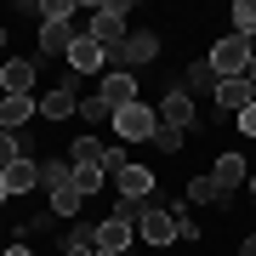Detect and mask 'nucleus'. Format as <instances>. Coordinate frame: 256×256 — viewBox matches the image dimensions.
I'll return each instance as SVG.
<instances>
[{
  "label": "nucleus",
  "instance_id": "28",
  "mask_svg": "<svg viewBox=\"0 0 256 256\" xmlns=\"http://www.w3.org/2000/svg\"><path fill=\"white\" fill-rule=\"evenodd\" d=\"M239 131H245V137H256V102H250L245 114H239Z\"/></svg>",
  "mask_w": 256,
  "mask_h": 256
},
{
  "label": "nucleus",
  "instance_id": "21",
  "mask_svg": "<svg viewBox=\"0 0 256 256\" xmlns=\"http://www.w3.org/2000/svg\"><path fill=\"white\" fill-rule=\"evenodd\" d=\"M63 160H68V165H102V160H108V148H102L97 137H74V148H68Z\"/></svg>",
  "mask_w": 256,
  "mask_h": 256
},
{
  "label": "nucleus",
  "instance_id": "19",
  "mask_svg": "<svg viewBox=\"0 0 256 256\" xmlns=\"http://www.w3.org/2000/svg\"><path fill=\"white\" fill-rule=\"evenodd\" d=\"M216 68H210V57H205V63H188V74H182V92L194 97V92H216Z\"/></svg>",
  "mask_w": 256,
  "mask_h": 256
},
{
  "label": "nucleus",
  "instance_id": "3",
  "mask_svg": "<svg viewBox=\"0 0 256 256\" xmlns=\"http://www.w3.org/2000/svg\"><path fill=\"white\" fill-rule=\"evenodd\" d=\"M154 52H160V34H154V28H131V34H126V46H120L108 63H114L120 74H137L142 63H154Z\"/></svg>",
  "mask_w": 256,
  "mask_h": 256
},
{
  "label": "nucleus",
  "instance_id": "16",
  "mask_svg": "<svg viewBox=\"0 0 256 256\" xmlns=\"http://www.w3.org/2000/svg\"><path fill=\"white\" fill-rule=\"evenodd\" d=\"M126 245H131V222L102 216V222H97V250H126Z\"/></svg>",
  "mask_w": 256,
  "mask_h": 256
},
{
  "label": "nucleus",
  "instance_id": "14",
  "mask_svg": "<svg viewBox=\"0 0 256 256\" xmlns=\"http://www.w3.org/2000/svg\"><path fill=\"white\" fill-rule=\"evenodd\" d=\"M74 34H80L74 23H40V57H68Z\"/></svg>",
  "mask_w": 256,
  "mask_h": 256
},
{
  "label": "nucleus",
  "instance_id": "13",
  "mask_svg": "<svg viewBox=\"0 0 256 256\" xmlns=\"http://www.w3.org/2000/svg\"><path fill=\"white\" fill-rule=\"evenodd\" d=\"M250 102H256V86H250V80H222V86H216V108H228L234 120L245 114Z\"/></svg>",
  "mask_w": 256,
  "mask_h": 256
},
{
  "label": "nucleus",
  "instance_id": "8",
  "mask_svg": "<svg viewBox=\"0 0 256 256\" xmlns=\"http://www.w3.org/2000/svg\"><path fill=\"white\" fill-rule=\"evenodd\" d=\"M210 182H216L222 194L245 188V182H250V165H245V154H216V165H210Z\"/></svg>",
  "mask_w": 256,
  "mask_h": 256
},
{
  "label": "nucleus",
  "instance_id": "15",
  "mask_svg": "<svg viewBox=\"0 0 256 256\" xmlns=\"http://www.w3.org/2000/svg\"><path fill=\"white\" fill-rule=\"evenodd\" d=\"M34 108H40L34 97H0V131H23Z\"/></svg>",
  "mask_w": 256,
  "mask_h": 256
},
{
  "label": "nucleus",
  "instance_id": "27",
  "mask_svg": "<svg viewBox=\"0 0 256 256\" xmlns=\"http://www.w3.org/2000/svg\"><path fill=\"white\" fill-rule=\"evenodd\" d=\"M12 160H28V154H23V142H18V131H0V171H6Z\"/></svg>",
  "mask_w": 256,
  "mask_h": 256
},
{
  "label": "nucleus",
  "instance_id": "29",
  "mask_svg": "<svg viewBox=\"0 0 256 256\" xmlns=\"http://www.w3.org/2000/svg\"><path fill=\"white\" fill-rule=\"evenodd\" d=\"M0 256H34V250H28V245H6V250H0Z\"/></svg>",
  "mask_w": 256,
  "mask_h": 256
},
{
  "label": "nucleus",
  "instance_id": "35",
  "mask_svg": "<svg viewBox=\"0 0 256 256\" xmlns=\"http://www.w3.org/2000/svg\"><path fill=\"white\" fill-rule=\"evenodd\" d=\"M6 200H12V194H6V182H0V205H6Z\"/></svg>",
  "mask_w": 256,
  "mask_h": 256
},
{
  "label": "nucleus",
  "instance_id": "26",
  "mask_svg": "<svg viewBox=\"0 0 256 256\" xmlns=\"http://www.w3.org/2000/svg\"><path fill=\"white\" fill-rule=\"evenodd\" d=\"M182 142H188V131H176V126H160L154 131V148H160V154H176Z\"/></svg>",
  "mask_w": 256,
  "mask_h": 256
},
{
  "label": "nucleus",
  "instance_id": "37",
  "mask_svg": "<svg viewBox=\"0 0 256 256\" xmlns=\"http://www.w3.org/2000/svg\"><path fill=\"white\" fill-rule=\"evenodd\" d=\"M0 68H6V63H0Z\"/></svg>",
  "mask_w": 256,
  "mask_h": 256
},
{
  "label": "nucleus",
  "instance_id": "22",
  "mask_svg": "<svg viewBox=\"0 0 256 256\" xmlns=\"http://www.w3.org/2000/svg\"><path fill=\"white\" fill-rule=\"evenodd\" d=\"M228 200H234V194H222L210 176H194V182H188V205H228Z\"/></svg>",
  "mask_w": 256,
  "mask_h": 256
},
{
  "label": "nucleus",
  "instance_id": "25",
  "mask_svg": "<svg viewBox=\"0 0 256 256\" xmlns=\"http://www.w3.org/2000/svg\"><path fill=\"white\" fill-rule=\"evenodd\" d=\"M80 194H74V188H63V194H52V216H80Z\"/></svg>",
  "mask_w": 256,
  "mask_h": 256
},
{
  "label": "nucleus",
  "instance_id": "1",
  "mask_svg": "<svg viewBox=\"0 0 256 256\" xmlns=\"http://www.w3.org/2000/svg\"><path fill=\"white\" fill-rule=\"evenodd\" d=\"M126 18H131V6H120V0H102V6H92V23H86V34H92L97 46L114 57L120 46H126V34H131Z\"/></svg>",
  "mask_w": 256,
  "mask_h": 256
},
{
  "label": "nucleus",
  "instance_id": "4",
  "mask_svg": "<svg viewBox=\"0 0 256 256\" xmlns=\"http://www.w3.org/2000/svg\"><path fill=\"white\" fill-rule=\"evenodd\" d=\"M114 131H120V142H154V131H160V114L148 108V102L114 108Z\"/></svg>",
  "mask_w": 256,
  "mask_h": 256
},
{
  "label": "nucleus",
  "instance_id": "10",
  "mask_svg": "<svg viewBox=\"0 0 256 256\" xmlns=\"http://www.w3.org/2000/svg\"><path fill=\"white\" fill-rule=\"evenodd\" d=\"M160 126H176V131H194V97L188 92H165V102H160Z\"/></svg>",
  "mask_w": 256,
  "mask_h": 256
},
{
  "label": "nucleus",
  "instance_id": "33",
  "mask_svg": "<svg viewBox=\"0 0 256 256\" xmlns=\"http://www.w3.org/2000/svg\"><path fill=\"white\" fill-rule=\"evenodd\" d=\"M245 188H250V200H256V171H250V182H245Z\"/></svg>",
  "mask_w": 256,
  "mask_h": 256
},
{
  "label": "nucleus",
  "instance_id": "32",
  "mask_svg": "<svg viewBox=\"0 0 256 256\" xmlns=\"http://www.w3.org/2000/svg\"><path fill=\"white\" fill-rule=\"evenodd\" d=\"M245 80H250V86H256V52H250V68H245Z\"/></svg>",
  "mask_w": 256,
  "mask_h": 256
},
{
  "label": "nucleus",
  "instance_id": "30",
  "mask_svg": "<svg viewBox=\"0 0 256 256\" xmlns=\"http://www.w3.org/2000/svg\"><path fill=\"white\" fill-rule=\"evenodd\" d=\"M63 256H97V250H86V245H63Z\"/></svg>",
  "mask_w": 256,
  "mask_h": 256
},
{
  "label": "nucleus",
  "instance_id": "23",
  "mask_svg": "<svg viewBox=\"0 0 256 256\" xmlns=\"http://www.w3.org/2000/svg\"><path fill=\"white\" fill-rule=\"evenodd\" d=\"M228 18H234V34L256 46V0H234V12H228Z\"/></svg>",
  "mask_w": 256,
  "mask_h": 256
},
{
  "label": "nucleus",
  "instance_id": "5",
  "mask_svg": "<svg viewBox=\"0 0 256 256\" xmlns=\"http://www.w3.org/2000/svg\"><path fill=\"white\" fill-rule=\"evenodd\" d=\"M137 234L148 239V245H171V239H182V228H176V216H171L165 205H154V200H148V216L137 222Z\"/></svg>",
  "mask_w": 256,
  "mask_h": 256
},
{
  "label": "nucleus",
  "instance_id": "18",
  "mask_svg": "<svg viewBox=\"0 0 256 256\" xmlns=\"http://www.w3.org/2000/svg\"><path fill=\"white\" fill-rule=\"evenodd\" d=\"M102 182H108V171H102V165H74V176H68V188L80 194V200L102 194Z\"/></svg>",
  "mask_w": 256,
  "mask_h": 256
},
{
  "label": "nucleus",
  "instance_id": "24",
  "mask_svg": "<svg viewBox=\"0 0 256 256\" xmlns=\"http://www.w3.org/2000/svg\"><path fill=\"white\" fill-rule=\"evenodd\" d=\"M80 120H86V126H102V120H114V108L102 97H80Z\"/></svg>",
  "mask_w": 256,
  "mask_h": 256
},
{
  "label": "nucleus",
  "instance_id": "17",
  "mask_svg": "<svg viewBox=\"0 0 256 256\" xmlns=\"http://www.w3.org/2000/svg\"><path fill=\"white\" fill-rule=\"evenodd\" d=\"M40 114H46V120H68V114H80V97H74L68 86H57V92L40 97Z\"/></svg>",
  "mask_w": 256,
  "mask_h": 256
},
{
  "label": "nucleus",
  "instance_id": "34",
  "mask_svg": "<svg viewBox=\"0 0 256 256\" xmlns=\"http://www.w3.org/2000/svg\"><path fill=\"white\" fill-rule=\"evenodd\" d=\"M0 52H6V23H0Z\"/></svg>",
  "mask_w": 256,
  "mask_h": 256
},
{
  "label": "nucleus",
  "instance_id": "9",
  "mask_svg": "<svg viewBox=\"0 0 256 256\" xmlns=\"http://www.w3.org/2000/svg\"><path fill=\"white\" fill-rule=\"evenodd\" d=\"M114 194H120V200H148V194H154V171H148V165H137V160H131L126 171L114 176Z\"/></svg>",
  "mask_w": 256,
  "mask_h": 256
},
{
  "label": "nucleus",
  "instance_id": "6",
  "mask_svg": "<svg viewBox=\"0 0 256 256\" xmlns=\"http://www.w3.org/2000/svg\"><path fill=\"white\" fill-rule=\"evenodd\" d=\"M68 68H74V74H102V68H108V52H102L92 34H74V46H68Z\"/></svg>",
  "mask_w": 256,
  "mask_h": 256
},
{
  "label": "nucleus",
  "instance_id": "36",
  "mask_svg": "<svg viewBox=\"0 0 256 256\" xmlns=\"http://www.w3.org/2000/svg\"><path fill=\"white\" fill-rule=\"evenodd\" d=\"M97 256H126V250H97Z\"/></svg>",
  "mask_w": 256,
  "mask_h": 256
},
{
  "label": "nucleus",
  "instance_id": "11",
  "mask_svg": "<svg viewBox=\"0 0 256 256\" xmlns=\"http://www.w3.org/2000/svg\"><path fill=\"white\" fill-rule=\"evenodd\" d=\"M28 92H34V63H28V57L0 68V97H28Z\"/></svg>",
  "mask_w": 256,
  "mask_h": 256
},
{
  "label": "nucleus",
  "instance_id": "12",
  "mask_svg": "<svg viewBox=\"0 0 256 256\" xmlns=\"http://www.w3.org/2000/svg\"><path fill=\"white\" fill-rule=\"evenodd\" d=\"M0 182H6L12 200H23L28 188H40V165H34V160H12L6 171H0Z\"/></svg>",
  "mask_w": 256,
  "mask_h": 256
},
{
  "label": "nucleus",
  "instance_id": "31",
  "mask_svg": "<svg viewBox=\"0 0 256 256\" xmlns=\"http://www.w3.org/2000/svg\"><path fill=\"white\" fill-rule=\"evenodd\" d=\"M239 256H256V234H250V239H245V245H239Z\"/></svg>",
  "mask_w": 256,
  "mask_h": 256
},
{
  "label": "nucleus",
  "instance_id": "20",
  "mask_svg": "<svg viewBox=\"0 0 256 256\" xmlns=\"http://www.w3.org/2000/svg\"><path fill=\"white\" fill-rule=\"evenodd\" d=\"M68 176H74V165H68V160H40V188H46V194H63V188H68Z\"/></svg>",
  "mask_w": 256,
  "mask_h": 256
},
{
  "label": "nucleus",
  "instance_id": "7",
  "mask_svg": "<svg viewBox=\"0 0 256 256\" xmlns=\"http://www.w3.org/2000/svg\"><path fill=\"white\" fill-rule=\"evenodd\" d=\"M97 97L108 102V108H131V102H137V74L108 68V74H102V86H97Z\"/></svg>",
  "mask_w": 256,
  "mask_h": 256
},
{
  "label": "nucleus",
  "instance_id": "2",
  "mask_svg": "<svg viewBox=\"0 0 256 256\" xmlns=\"http://www.w3.org/2000/svg\"><path fill=\"white\" fill-rule=\"evenodd\" d=\"M250 40H239V34H222L216 46H210V68H216V80H245V68H250Z\"/></svg>",
  "mask_w": 256,
  "mask_h": 256
}]
</instances>
